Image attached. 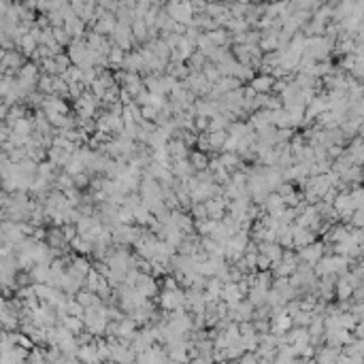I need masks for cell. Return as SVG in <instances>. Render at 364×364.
<instances>
[{"instance_id": "6da1fadb", "label": "cell", "mask_w": 364, "mask_h": 364, "mask_svg": "<svg viewBox=\"0 0 364 364\" xmlns=\"http://www.w3.org/2000/svg\"><path fill=\"white\" fill-rule=\"evenodd\" d=\"M164 11H166V15L171 17L173 22L185 26V28H190V26H192L194 13H192V5L190 3H171V5H164Z\"/></svg>"}, {"instance_id": "7a4b0ae2", "label": "cell", "mask_w": 364, "mask_h": 364, "mask_svg": "<svg viewBox=\"0 0 364 364\" xmlns=\"http://www.w3.org/2000/svg\"><path fill=\"white\" fill-rule=\"evenodd\" d=\"M139 232H141V228L139 226H124V224H119V226H113L111 228V241L117 245V247H128V245H132L137 241V236H139Z\"/></svg>"}, {"instance_id": "3957f363", "label": "cell", "mask_w": 364, "mask_h": 364, "mask_svg": "<svg viewBox=\"0 0 364 364\" xmlns=\"http://www.w3.org/2000/svg\"><path fill=\"white\" fill-rule=\"evenodd\" d=\"M158 303L160 307L164 309V311H183V307H185V294H183V290H171V292H160V296H158Z\"/></svg>"}, {"instance_id": "277c9868", "label": "cell", "mask_w": 364, "mask_h": 364, "mask_svg": "<svg viewBox=\"0 0 364 364\" xmlns=\"http://www.w3.org/2000/svg\"><path fill=\"white\" fill-rule=\"evenodd\" d=\"M98 104H100L98 98H94L90 92H83L81 98L75 100V109H77V113H79V117H81V119H94Z\"/></svg>"}, {"instance_id": "5b68a950", "label": "cell", "mask_w": 364, "mask_h": 364, "mask_svg": "<svg viewBox=\"0 0 364 364\" xmlns=\"http://www.w3.org/2000/svg\"><path fill=\"white\" fill-rule=\"evenodd\" d=\"M324 256H326V250H324L322 241H315L311 245L303 247V250H298V260L305 262V264H309V266H315L319 260L324 258Z\"/></svg>"}, {"instance_id": "8992f818", "label": "cell", "mask_w": 364, "mask_h": 364, "mask_svg": "<svg viewBox=\"0 0 364 364\" xmlns=\"http://www.w3.org/2000/svg\"><path fill=\"white\" fill-rule=\"evenodd\" d=\"M228 202H230V200L224 198V194H219V196H213V198H209L207 202H202V205H205V209H207V217L213 219V221H219L221 217L226 215Z\"/></svg>"}, {"instance_id": "52a82bcc", "label": "cell", "mask_w": 364, "mask_h": 364, "mask_svg": "<svg viewBox=\"0 0 364 364\" xmlns=\"http://www.w3.org/2000/svg\"><path fill=\"white\" fill-rule=\"evenodd\" d=\"M135 290L147 300L156 298L158 296V281H156V277H152V275H141L139 273V277L135 281Z\"/></svg>"}, {"instance_id": "ba28073f", "label": "cell", "mask_w": 364, "mask_h": 364, "mask_svg": "<svg viewBox=\"0 0 364 364\" xmlns=\"http://www.w3.org/2000/svg\"><path fill=\"white\" fill-rule=\"evenodd\" d=\"M111 39H113V45L119 47L124 53H126V51H132V43H135V39H132L128 26H115Z\"/></svg>"}, {"instance_id": "9c48e42d", "label": "cell", "mask_w": 364, "mask_h": 364, "mask_svg": "<svg viewBox=\"0 0 364 364\" xmlns=\"http://www.w3.org/2000/svg\"><path fill=\"white\" fill-rule=\"evenodd\" d=\"M315 236L311 230L307 228H298L296 224H292V247H296V250H303V247L315 243Z\"/></svg>"}, {"instance_id": "30bf717a", "label": "cell", "mask_w": 364, "mask_h": 364, "mask_svg": "<svg viewBox=\"0 0 364 364\" xmlns=\"http://www.w3.org/2000/svg\"><path fill=\"white\" fill-rule=\"evenodd\" d=\"M245 296L238 292V288H236V283H224L221 286V292H219V300L221 303H226L228 307H234V305H238L243 300Z\"/></svg>"}, {"instance_id": "8fae6325", "label": "cell", "mask_w": 364, "mask_h": 364, "mask_svg": "<svg viewBox=\"0 0 364 364\" xmlns=\"http://www.w3.org/2000/svg\"><path fill=\"white\" fill-rule=\"evenodd\" d=\"M166 154H168V158H171V162H175V160H188L190 149L185 147L179 139H168V143H166Z\"/></svg>"}, {"instance_id": "7c38bea8", "label": "cell", "mask_w": 364, "mask_h": 364, "mask_svg": "<svg viewBox=\"0 0 364 364\" xmlns=\"http://www.w3.org/2000/svg\"><path fill=\"white\" fill-rule=\"evenodd\" d=\"M124 68H128V73H145V62L141 58L139 49H132L130 53H126V60H124Z\"/></svg>"}, {"instance_id": "4fadbf2b", "label": "cell", "mask_w": 364, "mask_h": 364, "mask_svg": "<svg viewBox=\"0 0 364 364\" xmlns=\"http://www.w3.org/2000/svg\"><path fill=\"white\" fill-rule=\"evenodd\" d=\"M64 32H66V34H73V37H77V39H81L83 34H85V24L79 20L77 15L68 13V15L64 17Z\"/></svg>"}, {"instance_id": "5bb4252c", "label": "cell", "mask_w": 364, "mask_h": 364, "mask_svg": "<svg viewBox=\"0 0 364 364\" xmlns=\"http://www.w3.org/2000/svg\"><path fill=\"white\" fill-rule=\"evenodd\" d=\"M171 173L177 181H188L190 177H194V171H192V166L188 160H175V162L171 164Z\"/></svg>"}, {"instance_id": "9a60e30c", "label": "cell", "mask_w": 364, "mask_h": 364, "mask_svg": "<svg viewBox=\"0 0 364 364\" xmlns=\"http://www.w3.org/2000/svg\"><path fill=\"white\" fill-rule=\"evenodd\" d=\"M215 113H217V104L213 100L200 98V100L194 102V117H207V119H211Z\"/></svg>"}, {"instance_id": "2e32d148", "label": "cell", "mask_w": 364, "mask_h": 364, "mask_svg": "<svg viewBox=\"0 0 364 364\" xmlns=\"http://www.w3.org/2000/svg\"><path fill=\"white\" fill-rule=\"evenodd\" d=\"M209 160H211L209 154H202V152H198V149H190V154H188V162H190V166H192L194 173L207 171Z\"/></svg>"}, {"instance_id": "e0dca14e", "label": "cell", "mask_w": 364, "mask_h": 364, "mask_svg": "<svg viewBox=\"0 0 364 364\" xmlns=\"http://www.w3.org/2000/svg\"><path fill=\"white\" fill-rule=\"evenodd\" d=\"M258 245V254H262L271 264H277L281 260V247L277 243H256Z\"/></svg>"}, {"instance_id": "ac0fdd59", "label": "cell", "mask_w": 364, "mask_h": 364, "mask_svg": "<svg viewBox=\"0 0 364 364\" xmlns=\"http://www.w3.org/2000/svg\"><path fill=\"white\" fill-rule=\"evenodd\" d=\"M273 83H275V79L271 75H256L250 81V87L256 94H271Z\"/></svg>"}, {"instance_id": "d6986e66", "label": "cell", "mask_w": 364, "mask_h": 364, "mask_svg": "<svg viewBox=\"0 0 364 364\" xmlns=\"http://www.w3.org/2000/svg\"><path fill=\"white\" fill-rule=\"evenodd\" d=\"M250 128L254 130V132H260V130H264V128H269L271 126V122H269V111L266 109H260V111H254L252 115H250Z\"/></svg>"}, {"instance_id": "ffe728a7", "label": "cell", "mask_w": 364, "mask_h": 364, "mask_svg": "<svg viewBox=\"0 0 364 364\" xmlns=\"http://www.w3.org/2000/svg\"><path fill=\"white\" fill-rule=\"evenodd\" d=\"M217 160H219V164L224 166L228 173H232V171H238V168H243L241 158H238V154H234V152H221V154L217 156Z\"/></svg>"}, {"instance_id": "44dd1931", "label": "cell", "mask_w": 364, "mask_h": 364, "mask_svg": "<svg viewBox=\"0 0 364 364\" xmlns=\"http://www.w3.org/2000/svg\"><path fill=\"white\" fill-rule=\"evenodd\" d=\"M77 358H81V362H83V364H100L98 353H96V345H94V343L81 345V347L77 349Z\"/></svg>"}, {"instance_id": "7402d4cb", "label": "cell", "mask_w": 364, "mask_h": 364, "mask_svg": "<svg viewBox=\"0 0 364 364\" xmlns=\"http://www.w3.org/2000/svg\"><path fill=\"white\" fill-rule=\"evenodd\" d=\"M124 60H126V53H124L119 47L111 45L109 53H106V66H111L115 70H122L124 68Z\"/></svg>"}, {"instance_id": "603a6c76", "label": "cell", "mask_w": 364, "mask_h": 364, "mask_svg": "<svg viewBox=\"0 0 364 364\" xmlns=\"http://www.w3.org/2000/svg\"><path fill=\"white\" fill-rule=\"evenodd\" d=\"M228 137H232V139H236V141H243L250 132H254L252 128H250V124H245V122H232L228 126Z\"/></svg>"}, {"instance_id": "cb8c5ba5", "label": "cell", "mask_w": 364, "mask_h": 364, "mask_svg": "<svg viewBox=\"0 0 364 364\" xmlns=\"http://www.w3.org/2000/svg\"><path fill=\"white\" fill-rule=\"evenodd\" d=\"M207 39H209L215 47H228V45H230V34L226 32V28H215V30L207 32Z\"/></svg>"}, {"instance_id": "d4e9b609", "label": "cell", "mask_w": 364, "mask_h": 364, "mask_svg": "<svg viewBox=\"0 0 364 364\" xmlns=\"http://www.w3.org/2000/svg\"><path fill=\"white\" fill-rule=\"evenodd\" d=\"M351 292H353V288L349 286L345 277H339L334 281V296L339 300H343V303H345V300H351Z\"/></svg>"}, {"instance_id": "484cf974", "label": "cell", "mask_w": 364, "mask_h": 364, "mask_svg": "<svg viewBox=\"0 0 364 364\" xmlns=\"http://www.w3.org/2000/svg\"><path fill=\"white\" fill-rule=\"evenodd\" d=\"M228 139V132L221 130V132H209L207 135V143H209V152H221V147H224Z\"/></svg>"}, {"instance_id": "4316f807", "label": "cell", "mask_w": 364, "mask_h": 364, "mask_svg": "<svg viewBox=\"0 0 364 364\" xmlns=\"http://www.w3.org/2000/svg\"><path fill=\"white\" fill-rule=\"evenodd\" d=\"M230 122L228 117H224V115H219V113H215L213 117L209 119V128H207V135L209 132H221V130H228V126H230Z\"/></svg>"}, {"instance_id": "83f0119b", "label": "cell", "mask_w": 364, "mask_h": 364, "mask_svg": "<svg viewBox=\"0 0 364 364\" xmlns=\"http://www.w3.org/2000/svg\"><path fill=\"white\" fill-rule=\"evenodd\" d=\"M247 30H250V26H247L243 17H230L226 24V32H230V34H245Z\"/></svg>"}, {"instance_id": "f1b7e54d", "label": "cell", "mask_w": 364, "mask_h": 364, "mask_svg": "<svg viewBox=\"0 0 364 364\" xmlns=\"http://www.w3.org/2000/svg\"><path fill=\"white\" fill-rule=\"evenodd\" d=\"M217 226V221H213V219H198V221H194V232H196L198 236H209L213 230H215Z\"/></svg>"}, {"instance_id": "f546056e", "label": "cell", "mask_w": 364, "mask_h": 364, "mask_svg": "<svg viewBox=\"0 0 364 364\" xmlns=\"http://www.w3.org/2000/svg\"><path fill=\"white\" fill-rule=\"evenodd\" d=\"M132 217H135V221H137V224H139L141 228H145V226L149 224V221L154 219V215H152V213H149L143 205H137L135 209H132Z\"/></svg>"}, {"instance_id": "4dcf8cb0", "label": "cell", "mask_w": 364, "mask_h": 364, "mask_svg": "<svg viewBox=\"0 0 364 364\" xmlns=\"http://www.w3.org/2000/svg\"><path fill=\"white\" fill-rule=\"evenodd\" d=\"M205 64H207V58L202 56V53H198V51H194L192 56L188 58V62H185V66H188L190 73H200Z\"/></svg>"}, {"instance_id": "1f68e13d", "label": "cell", "mask_w": 364, "mask_h": 364, "mask_svg": "<svg viewBox=\"0 0 364 364\" xmlns=\"http://www.w3.org/2000/svg\"><path fill=\"white\" fill-rule=\"evenodd\" d=\"M232 77L236 79L238 83H245V81H252V79L256 77V73H254V68H250V66L236 64L234 70H232Z\"/></svg>"}, {"instance_id": "d6a6232c", "label": "cell", "mask_w": 364, "mask_h": 364, "mask_svg": "<svg viewBox=\"0 0 364 364\" xmlns=\"http://www.w3.org/2000/svg\"><path fill=\"white\" fill-rule=\"evenodd\" d=\"M341 353L336 347H324L322 351L317 353V364H334V360L339 358Z\"/></svg>"}, {"instance_id": "836d02e7", "label": "cell", "mask_w": 364, "mask_h": 364, "mask_svg": "<svg viewBox=\"0 0 364 364\" xmlns=\"http://www.w3.org/2000/svg\"><path fill=\"white\" fill-rule=\"evenodd\" d=\"M62 75H64V79H62V81L68 83V85H73V83H81V68H79V66H68Z\"/></svg>"}, {"instance_id": "e575fe53", "label": "cell", "mask_w": 364, "mask_h": 364, "mask_svg": "<svg viewBox=\"0 0 364 364\" xmlns=\"http://www.w3.org/2000/svg\"><path fill=\"white\" fill-rule=\"evenodd\" d=\"M200 75H202V77H205V81H207V83H211V85H213V83H217V79H219V73H217V68H215V66H213V64H211V62H207V64H205V66H202V70H200Z\"/></svg>"}, {"instance_id": "d590c367", "label": "cell", "mask_w": 364, "mask_h": 364, "mask_svg": "<svg viewBox=\"0 0 364 364\" xmlns=\"http://www.w3.org/2000/svg\"><path fill=\"white\" fill-rule=\"evenodd\" d=\"M279 262L296 271V266H298V262H300V260H298V256L294 254V250H283V252H281V260H279Z\"/></svg>"}, {"instance_id": "8d00e7d4", "label": "cell", "mask_w": 364, "mask_h": 364, "mask_svg": "<svg viewBox=\"0 0 364 364\" xmlns=\"http://www.w3.org/2000/svg\"><path fill=\"white\" fill-rule=\"evenodd\" d=\"M83 171H85V166H83V162L79 158H70L66 162V175L68 177H75V175L83 173Z\"/></svg>"}, {"instance_id": "74e56055", "label": "cell", "mask_w": 364, "mask_h": 364, "mask_svg": "<svg viewBox=\"0 0 364 364\" xmlns=\"http://www.w3.org/2000/svg\"><path fill=\"white\" fill-rule=\"evenodd\" d=\"M70 245H73L77 252H81V254H90L92 252V243L87 241V238H83V236H75L73 241H70Z\"/></svg>"}, {"instance_id": "f35d334b", "label": "cell", "mask_w": 364, "mask_h": 364, "mask_svg": "<svg viewBox=\"0 0 364 364\" xmlns=\"http://www.w3.org/2000/svg\"><path fill=\"white\" fill-rule=\"evenodd\" d=\"M188 213H190V217H192L194 221L207 219V209H205V205H202V202H196V205H192Z\"/></svg>"}, {"instance_id": "ab89813d", "label": "cell", "mask_w": 364, "mask_h": 364, "mask_svg": "<svg viewBox=\"0 0 364 364\" xmlns=\"http://www.w3.org/2000/svg\"><path fill=\"white\" fill-rule=\"evenodd\" d=\"M64 324H66V332H81V328H83L81 319H79V317H73V315H68V317L64 319Z\"/></svg>"}, {"instance_id": "60d3db41", "label": "cell", "mask_w": 364, "mask_h": 364, "mask_svg": "<svg viewBox=\"0 0 364 364\" xmlns=\"http://www.w3.org/2000/svg\"><path fill=\"white\" fill-rule=\"evenodd\" d=\"M51 160H53V162H58V164H66L68 160H70V154H66L64 149L56 147V149L51 152Z\"/></svg>"}, {"instance_id": "b9f144b4", "label": "cell", "mask_w": 364, "mask_h": 364, "mask_svg": "<svg viewBox=\"0 0 364 364\" xmlns=\"http://www.w3.org/2000/svg\"><path fill=\"white\" fill-rule=\"evenodd\" d=\"M66 200H68V205L73 207V205H81V194H79V190L77 188H68L66 190Z\"/></svg>"}, {"instance_id": "7bdbcfd3", "label": "cell", "mask_w": 364, "mask_h": 364, "mask_svg": "<svg viewBox=\"0 0 364 364\" xmlns=\"http://www.w3.org/2000/svg\"><path fill=\"white\" fill-rule=\"evenodd\" d=\"M73 185L75 188H85V185H90V175L87 173H79L73 177Z\"/></svg>"}, {"instance_id": "ee69618b", "label": "cell", "mask_w": 364, "mask_h": 364, "mask_svg": "<svg viewBox=\"0 0 364 364\" xmlns=\"http://www.w3.org/2000/svg\"><path fill=\"white\" fill-rule=\"evenodd\" d=\"M271 266H273V264L266 260L262 254H258V258H256V271H258V273H264V271H271Z\"/></svg>"}, {"instance_id": "f6af8a7d", "label": "cell", "mask_w": 364, "mask_h": 364, "mask_svg": "<svg viewBox=\"0 0 364 364\" xmlns=\"http://www.w3.org/2000/svg\"><path fill=\"white\" fill-rule=\"evenodd\" d=\"M56 62V68L60 70V73H64V70L70 66V60H68V56H62V53H58V58L53 60Z\"/></svg>"}, {"instance_id": "bcb514c9", "label": "cell", "mask_w": 364, "mask_h": 364, "mask_svg": "<svg viewBox=\"0 0 364 364\" xmlns=\"http://www.w3.org/2000/svg\"><path fill=\"white\" fill-rule=\"evenodd\" d=\"M68 92H70V96H75V100L81 98V94H83V83H73V85H68Z\"/></svg>"}, {"instance_id": "7dc6e473", "label": "cell", "mask_w": 364, "mask_h": 364, "mask_svg": "<svg viewBox=\"0 0 364 364\" xmlns=\"http://www.w3.org/2000/svg\"><path fill=\"white\" fill-rule=\"evenodd\" d=\"M179 288V283H177L173 277H164V281H162V290L164 292H171V290H177Z\"/></svg>"}, {"instance_id": "c3c4849f", "label": "cell", "mask_w": 364, "mask_h": 364, "mask_svg": "<svg viewBox=\"0 0 364 364\" xmlns=\"http://www.w3.org/2000/svg\"><path fill=\"white\" fill-rule=\"evenodd\" d=\"M62 236H64L66 241H73V238L77 236V230H75V226H66V228H64V232H62Z\"/></svg>"}, {"instance_id": "681fc988", "label": "cell", "mask_w": 364, "mask_h": 364, "mask_svg": "<svg viewBox=\"0 0 364 364\" xmlns=\"http://www.w3.org/2000/svg\"><path fill=\"white\" fill-rule=\"evenodd\" d=\"M56 41L66 43V32H64V30H56Z\"/></svg>"}, {"instance_id": "f907efd6", "label": "cell", "mask_w": 364, "mask_h": 364, "mask_svg": "<svg viewBox=\"0 0 364 364\" xmlns=\"http://www.w3.org/2000/svg\"><path fill=\"white\" fill-rule=\"evenodd\" d=\"M56 90L58 92H66V83L64 81H56Z\"/></svg>"}]
</instances>
